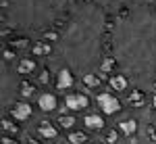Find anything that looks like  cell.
I'll use <instances>...</instances> for the list:
<instances>
[{
	"mask_svg": "<svg viewBox=\"0 0 156 144\" xmlns=\"http://www.w3.org/2000/svg\"><path fill=\"white\" fill-rule=\"evenodd\" d=\"M2 130H4V132H6V130H9V132H15V125H12L9 119H2Z\"/></svg>",
	"mask_w": 156,
	"mask_h": 144,
	"instance_id": "18",
	"label": "cell"
},
{
	"mask_svg": "<svg viewBox=\"0 0 156 144\" xmlns=\"http://www.w3.org/2000/svg\"><path fill=\"white\" fill-rule=\"evenodd\" d=\"M129 105L131 107H144V94H142V90H133L131 94H129Z\"/></svg>",
	"mask_w": 156,
	"mask_h": 144,
	"instance_id": "11",
	"label": "cell"
},
{
	"mask_svg": "<svg viewBox=\"0 0 156 144\" xmlns=\"http://www.w3.org/2000/svg\"><path fill=\"white\" fill-rule=\"evenodd\" d=\"M108 84H110L112 90H117V92H125V90H127V77L121 75V73H115V75L108 79Z\"/></svg>",
	"mask_w": 156,
	"mask_h": 144,
	"instance_id": "7",
	"label": "cell"
},
{
	"mask_svg": "<svg viewBox=\"0 0 156 144\" xmlns=\"http://www.w3.org/2000/svg\"><path fill=\"white\" fill-rule=\"evenodd\" d=\"M29 144H37V140H29Z\"/></svg>",
	"mask_w": 156,
	"mask_h": 144,
	"instance_id": "26",
	"label": "cell"
},
{
	"mask_svg": "<svg viewBox=\"0 0 156 144\" xmlns=\"http://www.w3.org/2000/svg\"><path fill=\"white\" fill-rule=\"evenodd\" d=\"M98 144H100V142H98Z\"/></svg>",
	"mask_w": 156,
	"mask_h": 144,
	"instance_id": "28",
	"label": "cell"
},
{
	"mask_svg": "<svg viewBox=\"0 0 156 144\" xmlns=\"http://www.w3.org/2000/svg\"><path fill=\"white\" fill-rule=\"evenodd\" d=\"M110 67H112L110 61H104V63H102V69H104V71H110Z\"/></svg>",
	"mask_w": 156,
	"mask_h": 144,
	"instance_id": "23",
	"label": "cell"
},
{
	"mask_svg": "<svg viewBox=\"0 0 156 144\" xmlns=\"http://www.w3.org/2000/svg\"><path fill=\"white\" fill-rule=\"evenodd\" d=\"M36 71V61L34 59H21L17 65V73L19 75H29V73Z\"/></svg>",
	"mask_w": 156,
	"mask_h": 144,
	"instance_id": "8",
	"label": "cell"
},
{
	"mask_svg": "<svg viewBox=\"0 0 156 144\" xmlns=\"http://www.w3.org/2000/svg\"><path fill=\"white\" fill-rule=\"evenodd\" d=\"M73 84H75V77L69 69H60L56 73V90H69L73 88Z\"/></svg>",
	"mask_w": 156,
	"mask_h": 144,
	"instance_id": "2",
	"label": "cell"
},
{
	"mask_svg": "<svg viewBox=\"0 0 156 144\" xmlns=\"http://www.w3.org/2000/svg\"><path fill=\"white\" fill-rule=\"evenodd\" d=\"M104 140H106V144H117V132H115V130H110V132L106 134V138H104Z\"/></svg>",
	"mask_w": 156,
	"mask_h": 144,
	"instance_id": "17",
	"label": "cell"
},
{
	"mask_svg": "<svg viewBox=\"0 0 156 144\" xmlns=\"http://www.w3.org/2000/svg\"><path fill=\"white\" fill-rule=\"evenodd\" d=\"M31 50H34V54H36V57H42V54H50V46H48V44H44V42H36Z\"/></svg>",
	"mask_w": 156,
	"mask_h": 144,
	"instance_id": "13",
	"label": "cell"
},
{
	"mask_svg": "<svg viewBox=\"0 0 156 144\" xmlns=\"http://www.w3.org/2000/svg\"><path fill=\"white\" fill-rule=\"evenodd\" d=\"M12 117L15 119H19V121H25V119H29L31 117V105L29 102H15L12 105Z\"/></svg>",
	"mask_w": 156,
	"mask_h": 144,
	"instance_id": "4",
	"label": "cell"
},
{
	"mask_svg": "<svg viewBox=\"0 0 156 144\" xmlns=\"http://www.w3.org/2000/svg\"><path fill=\"white\" fill-rule=\"evenodd\" d=\"M152 107L156 109V96H152Z\"/></svg>",
	"mask_w": 156,
	"mask_h": 144,
	"instance_id": "25",
	"label": "cell"
},
{
	"mask_svg": "<svg viewBox=\"0 0 156 144\" xmlns=\"http://www.w3.org/2000/svg\"><path fill=\"white\" fill-rule=\"evenodd\" d=\"M83 123H85L87 130H102L104 127V119L100 115H85Z\"/></svg>",
	"mask_w": 156,
	"mask_h": 144,
	"instance_id": "10",
	"label": "cell"
},
{
	"mask_svg": "<svg viewBox=\"0 0 156 144\" xmlns=\"http://www.w3.org/2000/svg\"><path fill=\"white\" fill-rule=\"evenodd\" d=\"M119 130L125 134V136L131 138L133 134L137 132V121L135 119H123V121H119Z\"/></svg>",
	"mask_w": 156,
	"mask_h": 144,
	"instance_id": "9",
	"label": "cell"
},
{
	"mask_svg": "<svg viewBox=\"0 0 156 144\" xmlns=\"http://www.w3.org/2000/svg\"><path fill=\"white\" fill-rule=\"evenodd\" d=\"M2 144H17V142H15L12 138H6V136H4V138H2Z\"/></svg>",
	"mask_w": 156,
	"mask_h": 144,
	"instance_id": "24",
	"label": "cell"
},
{
	"mask_svg": "<svg viewBox=\"0 0 156 144\" xmlns=\"http://www.w3.org/2000/svg\"><path fill=\"white\" fill-rule=\"evenodd\" d=\"M65 105H67V109H71V111H81V109L87 107V96H83V94H69L67 100H65Z\"/></svg>",
	"mask_w": 156,
	"mask_h": 144,
	"instance_id": "5",
	"label": "cell"
},
{
	"mask_svg": "<svg viewBox=\"0 0 156 144\" xmlns=\"http://www.w3.org/2000/svg\"><path fill=\"white\" fill-rule=\"evenodd\" d=\"M37 134H40L44 140H54V138L58 136V130H56L50 121H42V123L37 125Z\"/></svg>",
	"mask_w": 156,
	"mask_h": 144,
	"instance_id": "6",
	"label": "cell"
},
{
	"mask_svg": "<svg viewBox=\"0 0 156 144\" xmlns=\"http://www.w3.org/2000/svg\"><path fill=\"white\" fill-rule=\"evenodd\" d=\"M83 84L87 86V88H98L100 77H98L96 73H83Z\"/></svg>",
	"mask_w": 156,
	"mask_h": 144,
	"instance_id": "12",
	"label": "cell"
},
{
	"mask_svg": "<svg viewBox=\"0 0 156 144\" xmlns=\"http://www.w3.org/2000/svg\"><path fill=\"white\" fill-rule=\"evenodd\" d=\"M2 54H4V61H12L15 59V52H12V50H4Z\"/></svg>",
	"mask_w": 156,
	"mask_h": 144,
	"instance_id": "22",
	"label": "cell"
},
{
	"mask_svg": "<svg viewBox=\"0 0 156 144\" xmlns=\"http://www.w3.org/2000/svg\"><path fill=\"white\" fill-rule=\"evenodd\" d=\"M98 105H100L104 115H115V113H119V109H121V102L112 94H108V92L98 94Z\"/></svg>",
	"mask_w": 156,
	"mask_h": 144,
	"instance_id": "1",
	"label": "cell"
},
{
	"mask_svg": "<svg viewBox=\"0 0 156 144\" xmlns=\"http://www.w3.org/2000/svg\"><path fill=\"white\" fill-rule=\"evenodd\" d=\"M58 144H60V142H58Z\"/></svg>",
	"mask_w": 156,
	"mask_h": 144,
	"instance_id": "29",
	"label": "cell"
},
{
	"mask_svg": "<svg viewBox=\"0 0 156 144\" xmlns=\"http://www.w3.org/2000/svg\"><path fill=\"white\" fill-rule=\"evenodd\" d=\"M56 105H58L56 96H54V94H50V92H44V94H40V96H37V107L42 109V111H46V113L54 111V109H56Z\"/></svg>",
	"mask_w": 156,
	"mask_h": 144,
	"instance_id": "3",
	"label": "cell"
},
{
	"mask_svg": "<svg viewBox=\"0 0 156 144\" xmlns=\"http://www.w3.org/2000/svg\"><path fill=\"white\" fill-rule=\"evenodd\" d=\"M154 88H156V82H154Z\"/></svg>",
	"mask_w": 156,
	"mask_h": 144,
	"instance_id": "27",
	"label": "cell"
},
{
	"mask_svg": "<svg viewBox=\"0 0 156 144\" xmlns=\"http://www.w3.org/2000/svg\"><path fill=\"white\" fill-rule=\"evenodd\" d=\"M21 94L23 96H31L34 94V86L29 84V82H23V84H21Z\"/></svg>",
	"mask_w": 156,
	"mask_h": 144,
	"instance_id": "16",
	"label": "cell"
},
{
	"mask_svg": "<svg viewBox=\"0 0 156 144\" xmlns=\"http://www.w3.org/2000/svg\"><path fill=\"white\" fill-rule=\"evenodd\" d=\"M40 82H42V84H48V82H50L48 71H42V73H40Z\"/></svg>",
	"mask_w": 156,
	"mask_h": 144,
	"instance_id": "21",
	"label": "cell"
},
{
	"mask_svg": "<svg viewBox=\"0 0 156 144\" xmlns=\"http://www.w3.org/2000/svg\"><path fill=\"white\" fill-rule=\"evenodd\" d=\"M44 38H46L48 42H56V40H58V34H54V31H46Z\"/></svg>",
	"mask_w": 156,
	"mask_h": 144,
	"instance_id": "19",
	"label": "cell"
},
{
	"mask_svg": "<svg viewBox=\"0 0 156 144\" xmlns=\"http://www.w3.org/2000/svg\"><path fill=\"white\" fill-rule=\"evenodd\" d=\"M85 140H87V136L83 132H71L69 134V142L71 144H83Z\"/></svg>",
	"mask_w": 156,
	"mask_h": 144,
	"instance_id": "15",
	"label": "cell"
},
{
	"mask_svg": "<svg viewBox=\"0 0 156 144\" xmlns=\"http://www.w3.org/2000/svg\"><path fill=\"white\" fill-rule=\"evenodd\" d=\"M12 46L15 48H25L27 46V40H21V38H19V40H12Z\"/></svg>",
	"mask_w": 156,
	"mask_h": 144,
	"instance_id": "20",
	"label": "cell"
},
{
	"mask_svg": "<svg viewBox=\"0 0 156 144\" xmlns=\"http://www.w3.org/2000/svg\"><path fill=\"white\" fill-rule=\"evenodd\" d=\"M58 123H60V127L71 130L73 125H75V117H73V115H60V117H58Z\"/></svg>",
	"mask_w": 156,
	"mask_h": 144,
	"instance_id": "14",
	"label": "cell"
}]
</instances>
